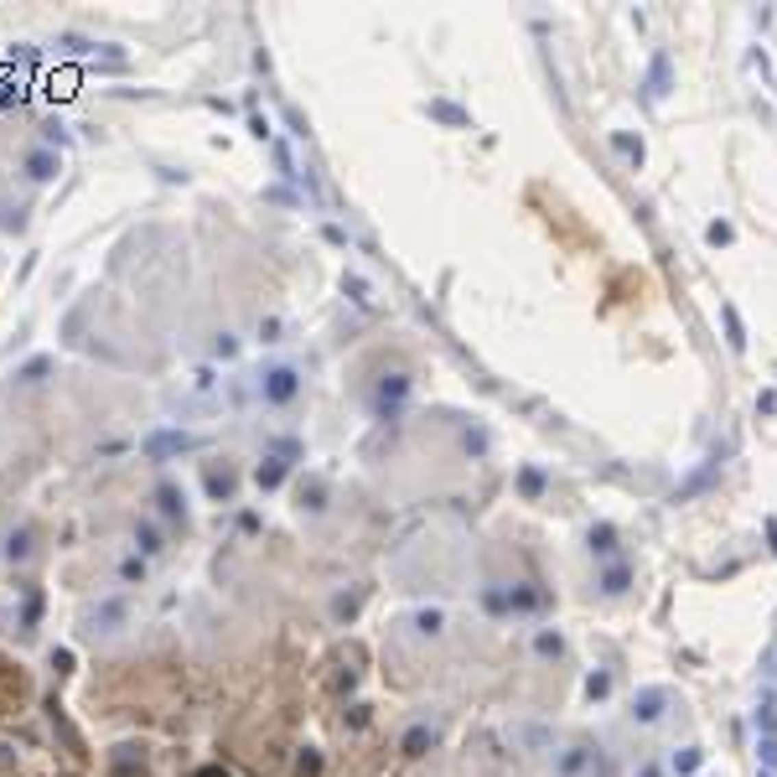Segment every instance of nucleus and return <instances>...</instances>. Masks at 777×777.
Here are the masks:
<instances>
[{
    "mask_svg": "<svg viewBox=\"0 0 777 777\" xmlns=\"http://www.w3.org/2000/svg\"><path fill=\"white\" fill-rule=\"evenodd\" d=\"M259 394H264V404H291L295 394H301V373H295L291 363H275L259 373Z\"/></svg>",
    "mask_w": 777,
    "mask_h": 777,
    "instance_id": "f257e3e1",
    "label": "nucleus"
},
{
    "mask_svg": "<svg viewBox=\"0 0 777 777\" xmlns=\"http://www.w3.org/2000/svg\"><path fill=\"white\" fill-rule=\"evenodd\" d=\"M187 446H192V441L182 436V430H161V436H151V441H145V451H151L156 461H166L171 451H187Z\"/></svg>",
    "mask_w": 777,
    "mask_h": 777,
    "instance_id": "f03ea898",
    "label": "nucleus"
},
{
    "mask_svg": "<svg viewBox=\"0 0 777 777\" xmlns=\"http://www.w3.org/2000/svg\"><path fill=\"white\" fill-rule=\"evenodd\" d=\"M26 171H32L36 182H52V177H58V156H52V151H32V156H26Z\"/></svg>",
    "mask_w": 777,
    "mask_h": 777,
    "instance_id": "7ed1b4c3",
    "label": "nucleus"
},
{
    "mask_svg": "<svg viewBox=\"0 0 777 777\" xmlns=\"http://www.w3.org/2000/svg\"><path fill=\"white\" fill-rule=\"evenodd\" d=\"M254 482L264 487V493H270V487H280V482H285V461H280V456H264V461H259V471H254Z\"/></svg>",
    "mask_w": 777,
    "mask_h": 777,
    "instance_id": "20e7f679",
    "label": "nucleus"
},
{
    "mask_svg": "<svg viewBox=\"0 0 777 777\" xmlns=\"http://www.w3.org/2000/svg\"><path fill=\"white\" fill-rule=\"evenodd\" d=\"M156 497H161V508H166V518H182V513H187V497H182V487H171V482H161V487H156Z\"/></svg>",
    "mask_w": 777,
    "mask_h": 777,
    "instance_id": "39448f33",
    "label": "nucleus"
},
{
    "mask_svg": "<svg viewBox=\"0 0 777 777\" xmlns=\"http://www.w3.org/2000/svg\"><path fill=\"white\" fill-rule=\"evenodd\" d=\"M52 373V358H32L26 368H16V384H42Z\"/></svg>",
    "mask_w": 777,
    "mask_h": 777,
    "instance_id": "423d86ee",
    "label": "nucleus"
},
{
    "mask_svg": "<svg viewBox=\"0 0 777 777\" xmlns=\"http://www.w3.org/2000/svg\"><path fill=\"white\" fill-rule=\"evenodd\" d=\"M26 554H32V529H21V534L5 539V560H26Z\"/></svg>",
    "mask_w": 777,
    "mask_h": 777,
    "instance_id": "0eeeda50",
    "label": "nucleus"
},
{
    "mask_svg": "<svg viewBox=\"0 0 777 777\" xmlns=\"http://www.w3.org/2000/svg\"><path fill=\"white\" fill-rule=\"evenodd\" d=\"M591 550H596V554H612V550H617V534L606 529V523H601V529H591Z\"/></svg>",
    "mask_w": 777,
    "mask_h": 777,
    "instance_id": "6e6552de",
    "label": "nucleus"
},
{
    "mask_svg": "<svg viewBox=\"0 0 777 777\" xmlns=\"http://www.w3.org/2000/svg\"><path fill=\"white\" fill-rule=\"evenodd\" d=\"M135 544H140L145 554H156V550H161V534H156L151 523H140V529H135Z\"/></svg>",
    "mask_w": 777,
    "mask_h": 777,
    "instance_id": "1a4fd4ad",
    "label": "nucleus"
},
{
    "mask_svg": "<svg viewBox=\"0 0 777 777\" xmlns=\"http://www.w3.org/2000/svg\"><path fill=\"white\" fill-rule=\"evenodd\" d=\"M658 705H663V689H653V695H643V710H632V715L653 720V715H658Z\"/></svg>",
    "mask_w": 777,
    "mask_h": 777,
    "instance_id": "9d476101",
    "label": "nucleus"
},
{
    "mask_svg": "<svg viewBox=\"0 0 777 777\" xmlns=\"http://www.w3.org/2000/svg\"><path fill=\"white\" fill-rule=\"evenodd\" d=\"M399 394H404V378H394V384H384V388H378V404H388V399H399Z\"/></svg>",
    "mask_w": 777,
    "mask_h": 777,
    "instance_id": "9b49d317",
    "label": "nucleus"
},
{
    "mask_svg": "<svg viewBox=\"0 0 777 777\" xmlns=\"http://www.w3.org/2000/svg\"><path fill=\"white\" fill-rule=\"evenodd\" d=\"M518 482H523V493H539V487H544V471H523V477H518Z\"/></svg>",
    "mask_w": 777,
    "mask_h": 777,
    "instance_id": "f8f14e48",
    "label": "nucleus"
},
{
    "mask_svg": "<svg viewBox=\"0 0 777 777\" xmlns=\"http://www.w3.org/2000/svg\"><path fill=\"white\" fill-rule=\"evenodd\" d=\"M425 741H430V730H410V741H404V752H425Z\"/></svg>",
    "mask_w": 777,
    "mask_h": 777,
    "instance_id": "ddd939ff",
    "label": "nucleus"
},
{
    "mask_svg": "<svg viewBox=\"0 0 777 777\" xmlns=\"http://www.w3.org/2000/svg\"><path fill=\"white\" fill-rule=\"evenodd\" d=\"M627 586V570H606V591H622Z\"/></svg>",
    "mask_w": 777,
    "mask_h": 777,
    "instance_id": "4468645a",
    "label": "nucleus"
}]
</instances>
